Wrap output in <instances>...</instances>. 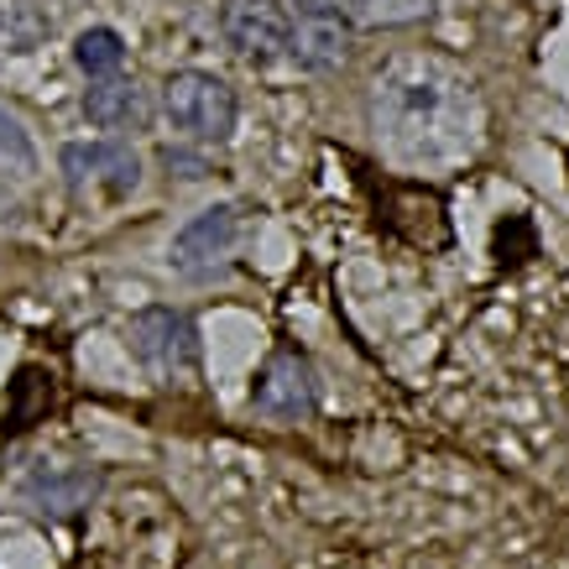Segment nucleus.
I'll list each match as a JSON object with an SVG mask.
<instances>
[{
  "instance_id": "nucleus-1",
  "label": "nucleus",
  "mask_w": 569,
  "mask_h": 569,
  "mask_svg": "<svg viewBox=\"0 0 569 569\" xmlns=\"http://www.w3.org/2000/svg\"><path fill=\"white\" fill-rule=\"evenodd\" d=\"M460 110V84L433 63H392L377 79V121L402 157H439L433 137L455 126Z\"/></svg>"
},
{
  "instance_id": "nucleus-2",
  "label": "nucleus",
  "mask_w": 569,
  "mask_h": 569,
  "mask_svg": "<svg viewBox=\"0 0 569 569\" xmlns=\"http://www.w3.org/2000/svg\"><path fill=\"white\" fill-rule=\"evenodd\" d=\"M162 116L173 131L193 141H224L236 131V116H241V104H236V89L214 79L204 69H178L162 79Z\"/></svg>"
},
{
  "instance_id": "nucleus-3",
  "label": "nucleus",
  "mask_w": 569,
  "mask_h": 569,
  "mask_svg": "<svg viewBox=\"0 0 569 569\" xmlns=\"http://www.w3.org/2000/svg\"><path fill=\"white\" fill-rule=\"evenodd\" d=\"M63 178H69L73 193L126 199L141 183V162L126 141H69L63 147Z\"/></svg>"
},
{
  "instance_id": "nucleus-4",
  "label": "nucleus",
  "mask_w": 569,
  "mask_h": 569,
  "mask_svg": "<svg viewBox=\"0 0 569 569\" xmlns=\"http://www.w3.org/2000/svg\"><path fill=\"white\" fill-rule=\"evenodd\" d=\"M220 32L241 58L267 63V58H282V52H288L293 17L282 11V0H224L220 6Z\"/></svg>"
},
{
  "instance_id": "nucleus-5",
  "label": "nucleus",
  "mask_w": 569,
  "mask_h": 569,
  "mask_svg": "<svg viewBox=\"0 0 569 569\" xmlns=\"http://www.w3.org/2000/svg\"><path fill=\"white\" fill-rule=\"evenodd\" d=\"M131 346L157 377H178V371H193V361H199V329L178 309H141L131 319Z\"/></svg>"
},
{
  "instance_id": "nucleus-6",
  "label": "nucleus",
  "mask_w": 569,
  "mask_h": 569,
  "mask_svg": "<svg viewBox=\"0 0 569 569\" xmlns=\"http://www.w3.org/2000/svg\"><path fill=\"white\" fill-rule=\"evenodd\" d=\"M236 236H241V209L236 204H209L173 236L168 257H173L178 272L199 277V272H209V267H220V261L236 251Z\"/></svg>"
},
{
  "instance_id": "nucleus-7",
  "label": "nucleus",
  "mask_w": 569,
  "mask_h": 569,
  "mask_svg": "<svg viewBox=\"0 0 569 569\" xmlns=\"http://www.w3.org/2000/svg\"><path fill=\"white\" fill-rule=\"evenodd\" d=\"M350 48H356V32H350V21L340 11H303L293 21V37H288V58L309 73L340 69Z\"/></svg>"
},
{
  "instance_id": "nucleus-8",
  "label": "nucleus",
  "mask_w": 569,
  "mask_h": 569,
  "mask_svg": "<svg viewBox=\"0 0 569 569\" xmlns=\"http://www.w3.org/2000/svg\"><path fill=\"white\" fill-rule=\"evenodd\" d=\"M257 408L277 423H293V418L313 413V371L303 356L293 350H277L267 371L257 377Z\"/></svg>"
},
{
  "instance_id": "nucleus-9",
  "label": "nucleus",
  "mask_w": 569,
  "mask_h": 569,
  "mask_svg": "<svg viewBox=\"0 0 569 569\" xmlns=\"http://www.w3.org/2000/svg\"><path fill=\"white\" fill-rule=\"evenodd\" d=\"M84 121L94 131H141L147 126V94L131 79H94L84 89Z\"/></svg>"
},
{
  "instance_id": "nucleus-10",
  "label": "nucleus",
  "mask_w": 569,
  "mask_h": 569,
  "mask_svg": "<svg viewBox=\"0 0 569 569\" xmlns=\"http://www.w3.org/2000/svg\"><path fill=\"white\" fill-rule=\"evenodd\" d=\"M94 491H100L94 470H37V476H27V501L37 512H52V518H69V512L89 507Z\"/></svg>"
},
{
  "instance_id": "nucleus-11",
  "label": "nucleus",
  "mask_w": 569,
  "mask_h": 569,
  "mask_svg": "<svg viewBox=\"0 0 569 569\" xmlns=\"http://www.w3.org/2000/svg\"><path fill=\"white\" fill-rule=\"evenodd\" d=\"M48 32L52 21L37 0H0V48L6 52H37Z\"/></svg>"
},
{
  "instance_id": "nucleus-12",
  "label": "nucleus",
  "mask_w": 569,
  "mask_h": 569,
  "mask_svg": "<svg viewBox=\"0 0 569 569\" xmlns=\"http://www.w3.org/2000/svg\"><path fill=\"white\" fill-rule=\"evenodd\" d=\"M73 63L89 79H116L126 63V37L116 27H84V32L73 37Z\"/></svg>"
},
{
  "instance_id": "nucleus-13",
  "label": "nucleus",
  "mask_w": 569,
  "mask_h": 569,
  "mask_svg": "<svg viewBox=\"0 0 569 569\" xmlns=\"http://www.w3.org/2000/svg\"><path fill=\"white\" fill-rule=\"evenodd\" d=\"M37 173V152H32V137L21 131V121L11 110H0V178L6 183H32Z\"/></svg>"
},
{
  "instance_id": "nucleus-14",
  "label": "nucleus",
  "mask_w": 569,
  "mask_h": 569,
  "mask_svg": "<svg viewBox=\"0 0 569 569\" xmlns=\"http://www.w3.org/2000/svg\"><path fill=\"white\" fill-rule=\"evenodd\" d=\"M356 6L371 27H413V21L433 17V0H356Z\"/></svg>"
},
{
  "instance_id": "nucleus-15",
  "label": "nucleus",
  "mask_w": 569,
  "mask_h": 569,
  "mask_svg": "<svg viewBox=\"0 0 569 569\" xmlns=\"http://www.w3.org/2000/svg\"><path fill=\"white\" fill-rule=\"evenodd\" d=\"M298 6H303V11H340L346 0H298Z\"/></svg>"
}]
</instances>
